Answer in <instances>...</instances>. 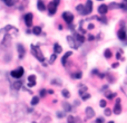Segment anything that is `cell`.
<instances>
[{
    "instance_id": "23",
    "label": "cell",
    "mask_w": 127,
    "mask_h": 123,
    "mask_svg": "<svg viewBox=\"0 0 127 123\" xmlns=\"http://www.w3.org/2000/svg\"><path fill=\"white\" fill-rule=\"evenodd\" d=\"M38 102H39V97H37V96H35V97L31 100V105H36L38 104Z\"/></svg>"
},
{
    "instance_id": "11",
    "label": "cell",
    "mask_w": 127,
    "mask_h": 123,
    "mask_svg": "<svg viewBox=\"0 0 127 123\" xmlns=\"http://www.w3.org/2000/svg\"><path fill=\"white\" fill-rule=\"evenodd\" d=\"M37 7H38V9H39L40 11L46 10V6H45V4H44V1H42V0H38V2H37Z\"/></svg>"
},
{
    "instance_id": "20",
    "label": "cell",
    "mask_w": 127,
    "mask_h": 123,
    "mask_svg": "<svg viewBox=\"0 0 127 123\" xmlns=\"http://www.w3.org/2000/svg\"><path fill=\"white\" fill-rule=\"evenodd\" d=\"M76 9H77V11H78L79 14L83 15L84 14V10H85V6H84V5H78V6L76 7Z\"/></svg>"
},
{
    "instance_id": "38",
    "label": "cell",
    "mask_w": 127,
    "mask_h": 123,
    "mask_svg": "<svg viewBox=\"0 0 127 123\" xmlns=\"http://www.w3.org/2000/svg\"><path fill=\"white\" fill-rule=\"evenodd\" d=\"M115 96H116V94H110V95H108L107 97H108L109 100H112V98H114V97H115Z\"/></svg>"
},
{
    "instance_id": "28",
    "label": "cell",
    "mask_w": 127,
    "mask_h": 123,
    "mask_svg": "<svg viewBox=\"0 0 127 123\" xmlns=\"http://www.w3.org/2000/svg\"><path fill=\"white\" fill-rule=\"evenodd\" d=\"M89 97H90V94H88V93H86V94H83V95H81V98H83L84 101L88 100Z\"/></svg>"
},
{
    "instance_id": "24",
    "label": "cell",
    "mask_w": 127,
    "mask_h": 123,
    "mask_svg": "<svg viewBox=\"0 0 127 123\" xmlns=\"http://www.w3.org/2000/svg\"><path fill=\"white\" fill-rule=\"evenodd\" d=\"M81 76H83L81 72H77L76 74H73V77H74V78H81Z\"/></svg>"
},
{
    "instance_id": "3",
    "label": "cell",
    "mask_w": 127,
    "mask_h": 123,
    "mask_svg": "<svg viewBox=\"0 0 127 123\" xmlns=\"http://www.w3.org/2000/svg\"><path fill=\"white\" fill-rule=\"evenodd\" d=\"M62 19H64L67 24H71L74 20V15L71 14V12H69V11H65V12L62 14Z\"/></svg>"
},
{
    "instance_id": "36",
    "label": "cell",
    "mask_w": 127,
    "mask_h": 123,
    "mask_svg": "<svg viewBox=\"0 0 127 123\" xmlns=\"http://www.w3.org/2000/svg\"><path fill=\"white\" fill-rule=\"evenodd\" d=\"M99 20H100V21H103L104 24H107V20H106L105 17H102V18H99Z\"/></svg>"
},
{
    "instance_id": "25",
    "label": "cell",
    "mask_w": 127,
    "mask_h": 123,
    "mask_svg": "<svg viewBox=\"0 0 127 123\" xmlns=\"http://www.w3.org/2000/svg\"><path fill=\"white\" fill-rule=\"evenodd\" d=\"M56 57H57V54H56V53H54V54L51 55L50 59H49V63H50V64H52V63L55 62V59H56Z\"/></svg>"
},
{
    "instance_id": "21",
    "label": "cell",
    "mask_w": 127,
    "mask_h": 123,
    "mask_svg": "<svg viewBox=\"0 0 127 123\" xmlns=\"http://www.w3.org/2000/svg\"><path fill=\"white\" fill-rule=\"evenodd\" d=\"M21 85H22L21 81H17V82H15V84H14V87H15L16 90H19V88L21 87Z\"/></svg>"
},
{
    "instance_id": "7",
    "label": "cell",
    "mask_w": 127,
    "mask_h": 123,
    "mask_svg": "<svg viewBox=\"0 0 127 123\" xmlns=\"http://www.w3.org/2000/svg\"><path fill=\"white\" fill-rule=\"evenodd\" d=\"M25 22L27 27H31L33 26V14H27L25 16Z\"/></svg>"
},
{
    "instance_id": "34",
    "label": "cell",
    "mask_w": 127,
    "mask_h": 123,
    "mask_svg": "<svg viewBox=\"0 0 127 123\" xmlns=\"http://www.w3.org/2000/svg\"><path fill=\"white\" fill-rule=\"evenodd\" d=\"M46 91L47 90H40V95H41V96H45V95H46Z\"/></svg>"
},
{
    "instance_id": "33",
    "label": "cell",
    "mask_w": 127,
    "mask_h": 123,
    "mask_svg": "<svg viewBox=\"0 0 127 123\" xmlns=\"http://www.w3.org/2000/svg\"><path fill=\"white\" fill-rule=\"evenodd\" d=\"M110 114H112V111H110L109 109H105V115L106 116H109Z\"/></svg>"
},
{
    "instance_id": "37",
    "label": "cell",
    "mask_w": 127,
    "mask_h": 123,
    "mask_svg": "<svg viewBox=\"0 0 127 123\" xmlns=\"http://www.w3.org/2000/svg\"><path fill=\"white\" fill-rule=\"evenodd\" d=\"M118 66H119V64H118V63H114V64L112 65V67H113V68H117Z\"/></svg>"
},
{
    "instance_id": "40",
    "label": "cell",
    "mask_w": 127,
    "mask_h": 123,
    "mask_svg": "<svg viewBox=\"0 0 127 123\" xmlns=\"http://www.w3.org/2000/svg\"><path fill=\"white\" fill-rule=\"evenodd\" d=\"M94 39H95L94 36H91V35H89V36H88V40H94Z\"/></svg>"
},
{
    "instance_id": "16",
    "label": "cell",
    "mask_w": 127,
    "mask_h": 123,
    "mask_svg": "<svg viewBox=\"0 0 127 123\" xmlns=\"http://www.w3.org/2000/svg\"><path fill=\"white\" fill-rule=\"evenodd\" d=\"M54 51H55L56 54H59V53H61L62 51V48H61V46H59L58 44H55L54 45Z\"/></svg>"
},
{
    "instance_id": "15",
    "label": "cell",
    "mask_w": 127,
    "mask_h": 123,
    "mask_svg": "<svg viewBox=\"0 0 127 123\" xmlns=\"http://www.w3.org/2000/svg\"><path fill=\"white\" fill-rule=\"evenodd\" d=\"M120 112H122V109H120V103H116L115 108H114V113L118 115Z\"/></svg>"
},
{
    "instance_id": "5",
    "label": "cell",
    "mask_w": 127,
    "mask_h": 123,
    "mask_svg": "<svg viewBox=\"0 0 127 123\" xmlns=\"http://www.w3.org/2000/svg\"><path fill=\"white\" fill-rule=\"evenodd\" d=\"M93 11V1L91 0H87V2L85 5V10H84L83 15H89Z\"/></svg>"
},
{
    "instance_id": "8",
    "label": "cell",
    "mask_w": 127,
    "mask_h": 123,
    "mask_svg": "<svg viewBox=\"0 0 127 123\" xmlns=\"http://www.w3.org/2000/svg\"><path fill=\"white\" fill-rule=\"evenodd\" d=\"M107 11H108V6L107 5H100L99 7H98V12L100 15H106L107 14Z\"/></svg>"
},
{
    "instance_id": "26",
    "label": "cell",
    "mask_w": 127,
    "mask_h": 123,
    "mask_svg": "<svg viewBox=\"0 0 127 123\" xmlns=\"http://www.w3.org/2000/svg\"><path fill=\"white\" fill-rule=\"evenodd\" d=\"M62 95H64V97L68 98L69 96H70V93H69V92H68L67 90H64V91H62Z\"/></svg>"
},
{
    "instance_id": "29",
    "label": "cell",
    "mask_w": 127,
    "mask_h": 123,
    "mask_svg": "<svg viewBox=\"0 0 127 123\" xmlns=\"http://www.w3.org/2000/svg\"><path fill=\"white\" fill-rule=\"evenodd\" d=\"M118 7H119V4H114V2H113V4H110V6H109L108 8L114 9V8H118Z\"/></svg>"
},
{
    "instance_id": "22",
    "label": "cell",
    "mask_w": 127,
    "mask_h": 123,
    "mask_svg": "<svg viewBox=\"0 0 127 123\" xmlns=\"http://www.w3.org/2000/svg\"><path fill=\"white\" fill-rule=\"evenodd\" d=\"M104 55H105L106 58H110L112 57V51H110V49H106V51H104Z\"/></svg>"
},
{
    "instance_id": "32",
    "label": "cell",
    "mask_w": 127,
    "mask_h": 123,
    "mask_svg": "<svg viewBox=\"0 0 127 123\" xmlns=\"http://www.w3.org/2000/svg\"><path fill=\"white\" fill-rule=\"evenodd\" d=\"M99 105H100L102 108H106V101L105 100H102V101L99 102Z\"/></svg>"
},
{
    "instance_id": "41",
    "label": "cell",
    "mask_w": 127,
    "mask_h": 123,
    "mask_svg": "<svg viewBox=\"0 0 127 123\" xmlns=\"http://www.w3.org/2000/svg\"><path fill=\"white\" fill-rule=\"evenodd\" d=\"M88 29H94V25H93V24H90V25L88 26Z\"/></svg>"
},
{
    "instance_id": "31",
    "label": "cell",
    "mask_w": 127,
    "mask_h": 123,
    "mask_svg": "<svg viewBox=\"0 0 127 123\" xmlns=\"http://www.w3.org/2000/svg\"><path fill=\"white\" fill-rule=\"evenodd\" d=\"M104 122H105L104 118H98V119L96 120V122H95V123H104Z\"/></svg>"
},
{
    "instance_id": "39",
    "label": "cell",
    "mask_w": 127,
    "mask_h": 123,
    "mask_svg": "<svg viewBox=\"0 0 127 123\" xmlns=\"http://www.w3.org/2000/svg\"><path fill=\"white\" fill-rule=\"evenodd\" d=\"M57 116H58V118H62V116H64V113H62V112H58V113H57Z\"/></svg>"
},
{
    "instance_id": "48",
    "label": "cell",
    "mask_w": 127,
    "mask_h": 123,
    "mask_svg": "<svg viewBox=\"0 0 127 123\" xmlns=\"http://www.w3.org/2000/svg\"><path fill=\"white\" fill-rule=\"evenodd\" d=\"M98 1H103V0H98Z\"/></svg>"
},
{
    "instance_id": "43",
    "label": "cell",
    "mask_w": 127,
    "mask_h": 123,
    "mask_svg": "<svg viewBox=\"0 0 127 123\" xmlns=\"http://www.w3.org/2000/svg\"><path fill=\"white\" fill-rule=\"evenodd\" d=\"M99 77H100V78H104V77H105V74H99Z\"/></svg>"
},
{
    "instance_id": "18",
    "label": "cell",
    "mask_w": 127,
    "mask_h": 123,
    "mask_svg": "<svg viewBox=\"0 0 127 123\" xmlns=\"http://www.w3.org/2000/svg\"><path fill=\"white\" fill-rule=\"evenodd\" d=\"M62 105H64V108H65V111H66V112H70V111H71V105L69 104V103H67V102H64V103H62Z\"/></svg>"
},
{
    "instance_id": "42",
    "label": "cell",
    "mask_w": 127,
    "mask_h": 123,
    "mask_svg": "<svg viewBox=\"0 0 127 123\" xmlns=\"http://www.w3.org/2000/svg\"><path fill=\"white\" fill-rule=\"evenodd\" d=\"M91 73H93L94 75H96V74H98V71H97V69H94V71H93Z\"/></svg>"
},
{
    "instance_id": "12",
    "label": "cell",
    "mask_w": 127,
    "mask_h": 123,
    "mask_svg": "<svg viewBox=\"0 0 127 123\" xmlns=\"http://www.w3.org/2000/svg\"><path fill=\"white\" fill-rule=\"evenodd\" d=\"M126 37H127L126 31H125L124 29H122V30H119V31H118V38H119L120 40H125V39H126Z\"/></svg>"
},
{
    "instance_id": "4",
    "label": "cell",
    "mask_w": 127,
    "mask_h": 123,
    "mask_svg": "<svg viewBox=\"0 0 127 123\" xmlns=\"http://www.w3.org/2000/svg\"><path fill=\"white\" fill-rule=\"evenodd\" d=\"M24 68L22 67H18L17 69H14L12 72H11V76L12 77H15V78H20L22 75H24Z\"/></svg>"
},
{
    "instance_id": "1",
    "label": "cell",
    "mask_w": 127,
    "mask_h": 123,
    "mask_svg": "<svg viewBox=\"0 0 127 123\" xmlns=\"http://www.w3.org/2000/svg\"><path fill=\"white\" fill-rule=\"evenodd\" d=\"M31 51H33V54L35 55V57L38 59L39 62H44L45 61V57L44 55H42V53H41V51H40L39 46H35V45H33L31 46Z\"/></svg>"
},
{
    "instance_id": "6",
    "label": "cell",
    "mask_w": 127,
    "mask_h": 123,
    "mask_svg": "<svg viewBox=\"0 0 127 123\" xmlns=\"http://www.w3.org/2000/svg\"><path fill=\"white\" fill-rule=\"evenodd\" d=\"M67 41H68L69 45H70V46H71L73 48H75V49H77V48H78V44L76 43L77 40L75 39V37L68 36V37H67Z\"/></svg>"
},
{
    "instance_id": "9",
    "label": "cell",
    "mask_w": 127,
    "mask_h": 123,
    "mask_svg": "<svg viewBox=\"0 0 127 123\" xmlns=\"http://www.w3.org/2000/svg\"><path fill=\"white\" fill-rule=\"evenodd\" d=\"M17 49H18V53H19V58H24V56L26 54V49L24 48V46L19 44V45H17Z\"/></svg>"
},
{
    "instance_id": "27",
    "label": "cell",
    "mask_w": 127,
    "mask_h": 123,
    "mask_svg": "<svg viewBox=\"0 0 127 123\" xmlns=\"http://www.w3.org/2000/svg\"><path fill=\"white\" fill-rule=\"evenodd\" d=\"M28 81H29V82H36V76L35 75H29L28 76Z\"/></svg>"
},
{
    "instance_id": "45",
    "label": "cell",
    "mask_w": 127,
    "mask_h": 123,
    "mask_svg": "<svg viewBox=\"0 0 127 123\" xmlns=\"http://www.w3.org/2000/svg\"><path fill=\"white\" fill-rule=\"evenodd\" d=\"M116 57H117V58H119V57H120V54H119V53H117V54H116Z\"/></svg>"
},
{
    "instance_id": "2",
    "label": "cell",
    "mask_w": 127,
    "mask_h": 123,
    "mask_svg": "<svg viewBox=\"0 0 127 123\" xmlns=\"http://www.w3.org/2000/svg\"><path fill=\"white\" fill-rule=\"evenodd\" d=\"M59 4H60V0H54V1H51L50 4L48 5V12H49V15H55L56 14V11H57V7H58Z\"/></svg>"
},
{
    "instance_id": "47",
    "label": "cell",
    "mask_w": 127,
    "mask_h": 123,
    "mask_svg": "<svg viewBox=\"0 0 127 123\" xmlns=\"http://www.w3.org/2000/svg\"><path fill=\"white\" fill-rule=\"evenodd\" d=\"M108 123H114V122H113V121H110V122H108Z\"/></svg>"
},
{
    "instance_id": "30",
    "label": "cell",
    "mask_w": 127,
    "mask_h": 123,
    "mask_svg": "<svg viewBox=\"0 0 127 123\" xmlns=\"http://www.w3.org/2000/svg\"><path fill=\"white\" fill-rule=\"evenodd\" d=\"M68 123H75V118L74 116H68Z\"/></svg>"
},
{
    "instance_id": "35",
    "label": "cell",
    "mask_w": 127,
    "mask_h": 123,
    "mask_svg": "<svg viewBox=\"0 0 127 123\" xmlns=\"http://www.w3.org/2000/svg\"><path fill=\"white\" fill-rule=\"evenodd\" d=\"M35 85H36V82H29V83H28V86L29 87H33V86H35Z\"/></svg>"
},
{
    "instance_id": "14",
    "label": "cell",
    "mask_w": 127,
    "mask_h": 123,
    "mask_svg": "<svg viewBox=\"0 0 127 123\" xmlns=\"http://www.w3.org/2000/svg\"><path fill=\"white\" fill-rule=\"evenodd\" d=\"M75 39L78 41V43H84L85 41V37L80 34H75Z\"/></svg>"
},
{
    "instance_id": "46",
    "label": "cell",
    "mask_w": 127,
    "mask_h": 123,
    "mask_svg": "<svg viewBox=\"0 0 127 123\" xmlns=\"http://www.w3.org/2000/svg\"><path fill=\"white\" fill-rule=\"evenodd\" d=\"M124 1H125V4H127V0H124Z\"/></svg>"
},
{
    "instance_id": "13",
    "label": "cell",
    "mask_w": 127,
    "mask_h": 123,
    "mask_svg": "<svg viewBox=\"0 0 127 123\" xmlns=\"http://www.w3.org/2000/svg\"><path fill=\"white\" fill-rule=\"evenodd\" d=\"M86 115L88 116V118H94L95 116V111L91 108H87L86 109Z\"/></svg>"
},
{
    "instance_id": "19",
    "label": "cell",
    "mask_w": 127,
    "mask_h": 123,
    "mask_svg": "<svg viewBox=\"0 0 127 123\" xmlns=\"http://www.w3.org/2000/svg\"><path fill=\"white\" fill-rule=\"evenodd\" d=\"M2 1H4L5 5H7V6L10 7V6H14V5H15V2L17 0H2Z\"/></svg>"
},
{
    "instance_id": "10",
    "label": "cell",
    "mask_w": 127,
    "mask_h": 123,
    "mask_svg": "<svg viewBox=\"0 0 127 123\" xmlns=\"http://www.w3.org/2000/svg\"><path fill=\"white\" fill-rule=\"evenodd\" d=\"M73 55V53L71 51H67L65 55H64V57H62V59H61V63H62V65H66V62H67V59H68L70 56Z\"/></svg>"
},
{
    "instance_id": "44",
    "label": "cell",
    "mask_w": 127,
    "mask_h": 123,
    "mask_svg": "<svg viewBox=\"0 0 127 123\" xmlns=\"http://www.w3.org/2000/svg\"><path fill=\"white\" fill-rule=\"evenodd\" d=\"M48 93H49V94H52V93H54V91H52V90H48Z\"/></svg>"
},
{
    "instance_id": "17",
    "label": "cell",
    "mask_w": 127,
    "mask_h": 123,
    "mask_svg": "<svg viewBox=\"0 0 127 123\" xmlns=\"http://www.w3.org/2000/svg\"><path fill=\"white\" fill-rule=\"evenodd\" d=\"M33 33L35 34V35H40V34H41V28H40L39 26L33 27Z\"/></svg>"
}]
</instances>
